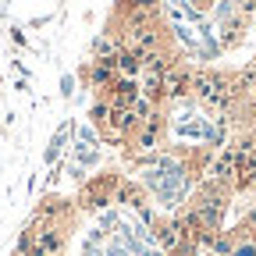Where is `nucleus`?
<instances>
[{
    "label": "nucleus",
    "instance_id": "1",
    "mask_svg": "<svg viewBox=\"0 0 256 256\" xmlns=\"http://www.w3.org/2000/svg\"><path fill=\"white\" fill-rule=\"evenodd\" d=\"M160 89H164V100H182V96L192 92V75L185 64H168L164 68V82H160Z\"/></svg>",
    "mask_w": 256,
    "mask_h": 256
},
{
    "label": "nucleus",
    "instance_id": "2",
    "mask_svg": "<svg viewBox=\"0 0 256 256\" xmlns=\"http://www.w3.org/2000/svg\"><path fill=\"white\" fill-rule=\"evenodd\" d=\"M118 200H121V203H132V206H139V203H142L139 188H136V185H128V182H121V185H118Z\"/></svg>",
    "mask_w": 256,
    "mask_h": 256
},
{
    "label": "nucleus",
    "instance_id": "3",
    "mask_svg": "<svg viewBox=\"0 0 256 256\" xmlns=\"http://www.w3.org/2000/svg\"><path fill=\"white\" fill-rule=\"evenodd\" d=\"M228 256H256V238H238L235 235V246Z\"/></svg>",
    "mask_w": 256,
    "mask_h": 256
}]
</instances>
